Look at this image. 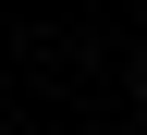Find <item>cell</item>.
Listing matches in <instances>:
<instances>
[{
  "instance_id": "cell-1",
  "label": "cell",
  "mask_w": 147,
  "mask_h": 135,
  "mask_svg": "<svg viewBox=\"0 0 147 135\" xmlns=\"http://www.w3.org/2000/svg\"><path fill=\"white\" fill-rule=\"evenodd\" d=\"M135 111H147V86H135Z\"/></svg>"
}]
</instances>
